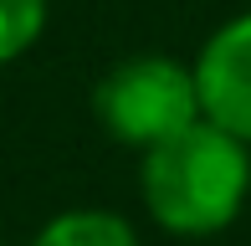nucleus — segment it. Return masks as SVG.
I'll return each mask as SVG.
<instances>
[{"mask_svg":"<svg viewBox=\"0 0 251 246\" xmlns=\"http://www.w3.org/2000/svg\"><path fill=\"white\" fill-rule=\"evenodd\" d=\"M200 113L251 144V16H236L205 41L195 62Z\"/></svg>","mask_w":251,"mask_h":246,"instance_id":"obj_3","label":"nucleus"},{"mask_svg":"<svg viewBox=\"0 0 251 246\" xmlns=\"http://www.w3.org/2000/svg\"><path fill=\"white\" fill-rule=\"evenodd\" d=\"M93 113L113 144L149 154L154 144L175 139V133H185L190 123L205 118L195 67H179L169 57H128L98 82Z\"/></svg>","mask_w":251,"mask_h":246,"instance_id":"obj_2","label":"nucleus"},{"mask_svg":"<svg viewBox=\"0 0 251 246\" xmlns=\"http://www.w3.org/2000/svg\"><path fill=\"white\" fill-rule=\"evenodd\" d=\"M251 154L236 133L200 118L144 154V205L175 236L226 231L246 205Z\"/></svg>","mask_w":251,"mask_h":246,"instance_id":"obj_1","label":"nucleus"},{"mask_svg":"<svg viewBox=\"0 0 251 246\" xmlns=\"http://www.w3.org/2000/svg\"><path fill=\"white\" fill-rule=\"evenodd\" d=\"M31 246H139V236L113 210H67Z\"/></svg>","mask_w":251,"mask_h":246,"instance_id":"obj_4","label":"nucleus"},{"mask_svg":"<svg viewBox=\"0 0 251 246\" xmlns=\"http://www.w3.org/2000/svg\"><path fill=\"white\" fill-rule=\"evenodd\" d=\"M47 26V0H0V62H16Z\"/></svg>","mask_w":251,"mask_h":246,"instance_id":"obj_5","label":"nucleus"}]
</instances>
